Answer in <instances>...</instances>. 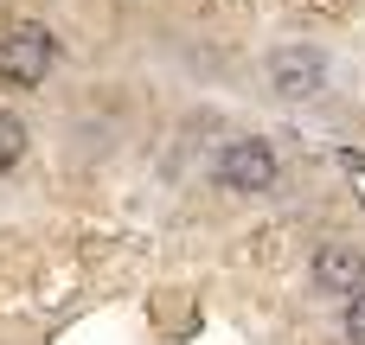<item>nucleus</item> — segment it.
<instances>
[{"mask_svg": "<svg viewBox=\"0 0 365 345\" xmlns=\"http://www.w3.org/2000/svg\"><path fill=\"white\" fill-rule=\"evenodd\" d=\"M58 64V38L45 26H6L0 32V83L6 90H38Z\"/></svg>", "mask_w": 365, "mask_h": 345, "instance_id": "nucleus-1", "label": "nucleus"}, {"mask_svg": "<svg viewBox=\"0 0 365 345\" xmlns=\"http://www.w3.org/2000/svg\"><path fill=\"white\" fill-rule=\"evenodd\" d=\"M276 173H282V160H276V147L269 141H231L225 154H218V186L225 192H244V198H257V192H269L276 186Z\"/></svg>", "mask_w": 365, "mask_h": 345, "instance_id": "nucleus-2", "label": "nucleus"}, {"mask_svg": "<svg viewBox=\"0 0 365 345\" xmlns=\"http://www.w3.org/2000/svg\"><path fill=\"white\" fill-rule=\"evenodd\" d=\"M269 83H276V96H282V102H314V96L327 90V58H321V51H308V45L276 51V58H269Z\"/></svg>", "mask_w": 365, "mask_h": 345, "instance_id": "nucleus-3", "label": "nucleus"}, {"mask_svg": "<svg viewBox=\"0 0 365 345\" xmlns=\"http://www.w3.org/2000/svg\"><path fill=\"white\" fill-rule=\"evenodd\" d=\"M365 282V256L353 243H321L314 250V288L321 294H353Z\"/></svg>", "mask_w": 365, "mask_h": 345, "instance_id": "nucleus-4", "label": "nucleus"}, {"mask_svg": "<svg viewBox=\"0 0 365 345\" xmlns=\"http://www.w3.org/2000/svg\"><path fill=\"white\" fill-rule=\"evenodd\" d=\"M26 160V122L13 109H0V173H13Z\"/></svg>", "mask_w": 365, "mask_h": 345, "instance_id": "nucleus-5", "label": "nucleus"}, {"mask_svg": "<svg viewBox=\"0 0 365 345\" xmlns=\"http://www.w3.org/2000/svg\"><path fill=\"white\" fill-rule=\"evenodd\" d=\"M346 339L365 345V288H353V294H346Z\"/></svg>", "mask_w": 365, "mask_h": 345, "instance_id": "nucleus-6", "label": "nucleus"}]
</instances>
